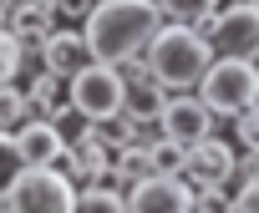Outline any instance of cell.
<instances>
[{"mask_svg": "<svg viewBox=\"0 0 259 213\" xmlns=\"http://www.w3.org/2000/svg\"><path fill=\"white\" fill-rule=\"evenodd\" d=\"M158 31H163V16L153 0H102L81 26L92 61H102V66H122V61L143 56Z\"/></svg>", "mask_w": 259, "mask_h": 213, "instance_id": "cell-1", "label": "cell"}, {"mask_svg": "<svg viewBox=\"0 0 259 213\" xmlns=\"http://www.w3.org/2000/svg\"><path fill=\"white\" fill-rule=\"evenodd\" d=\"M143 56H148V66H153L163 91H193L203 81V71L213 66V51H208V41L193 26H163L148 41Z\"/></svg>", "mask_w": 259, "mask_h": 213, "instance_id": "cell-2", "label": "cell"}, {"mask_svg": "<svg viewBox=\"0 0 259 213\" xmlns=\"http://www.w3.org/2000/svg\"><path fill=\"white\" fill-rule=\"evenodd\" d=\"M198 101L213 117H239L259 101V61H234V56H213V66L203 71V81L193 86Z\"/></svg>", "mask_w": 259, "mask_h": 213, "instance_id": "cell-3", "label": "cell"}, {"mask_svg": "<svg viewBox=\"0 0 259 213\" xmlns=\"http://www.w3.org/2000/svg\"><path fill=\"white\" fill-rule=\"evenodd\" d=\"M213 56H234V61H259V6L249 0H229L208 21L193 26Z\"/></svg>", "mask_w": 259, "mask_h": 213, "instance_id": "cell-4", "label": "cell"}, {"mask_svg": "<svg viewBox=\"0 0 259 213\" xmlns=\"http://www.w3.org/2000/svg\"><path fill=\"white\" fill-rule=\"evenodd\" d=\"M76 183L61 168H21L6 188V213H71Z\"/></svg>", "mask_w": 259, "mask_h": 213, "instance_id": "cell-5", "label": "cell"}, {"mask_svg": "<svg viewBox=\"0 0 259 213\" xmlns=\"http://www.w3.org/2000/svg\"><path fill=\"white\" fill-rule=\"evenodd\" d=\"M66 101H71V112L81 122H112L122 112V76H117V66L92 61L87 71H76L66 81Z\"/></svg>", "mask_w": 259, "mask_h": 213, "instance_id": "cell-6", "label": "cell"}, {"mask_svg": "<svg viewBox=\"0 0 259 213\" xmlns=\"http://www.w3.org/2000/svg\"><path fill=\"white\" fill-rule=\"evenodd\" d=\"M213 122H219V117L198 101V91H168V107H163V117H158V132H163L168 142L193 147V142L213 137Z\"/></svg>", "mask_w": 259, "mask_h": 213, "instance_id": "cell-7", "label": "cell"}, {"mask_svg": "<svg viewBox=\"0 0 259 213\" xmlns=\"http://www.w3.org/2000/svg\"><path fill=\"white\" fill-rule=\"evenodd\" d=\"M234 173H239V152L224 137H203L188 147V168H183L188 188H229Z\"/></svg>", "mask_w": 259, "mask_h": 213, "instance_id": "cell-8", "label": "cell"}, {"mask_svg": "<svg viewBox=\"0 0 259 213\" xmlns=\"http://www.w3.org/2000/svg\"><path fill=\"white\" fill-rule=\"evenodd\" d=\"M127 213H193V188H188V178L153 173L148 183L127 188Z\"/></svg>", "mask_w": 259, "mask_h": 213, "instance_id": "cell-9", "label": "cell"}, {"mask_svg": "<svg viewBox=\"0 0 259 213\" xmlns=\"http://www.w3.org/2000/svg\"><path fill=\"white\" fill-rule=\"evenodd\" d=\"M41 66L51 71V76H61V81H71L76 71H87L92 66V46H87V36L76 31V26H61V31H51L46 41H41Z\"/></svg>", "mask_w": 259, "mask_h": 213, "instance_id": "cell-10", "label": "cell"}, {"mask_svg": "<svg viewBox=\"0 0 259 213\" xmlns=\"http://www.w3.org/2000/svg\"><path fill=\"white\" fill-rule=\"evenodd\" d=\"M16 147H21V163H26V168H61V157H66V132H61L56 122L31 117V122L16 132Z\"/></svg>", "mask_w": 259, "mask_h": 213, "instance_id": "cell-11", "label": "cell"}, {"mask_svg": "<svg viewBox=\"0 0 259 213\" xmlns=\"http://www.w3.org/2000/svg\"><path fill=\"white\" fill-rule=\"evenodd\" d=\"M11 6V21H6V31L26 46V56L31 51H41V41L51 36V26H56V11L51 6H41V0H6Z\"/></svg>", "mask_w": 259, "mask_h": 213, "instance_id": "cell-12", "label": "cell"}, {"mask_svg": "<svg viewBox=\"0 0 259 213\" xmlns=\"http://www.w3.org/2000/svg\"><path fill=\"white\" fill-rule=\"evenodd\" d=\"M163 107H168V91H163L158 81H127V86H122V112H127V117L158 122Z\"/></svg>", "mask_w": 259, "mask_h": 213, "instance_id": "cell-13", "label": "cell"}, {"mask_svg": "<svg viewBox=\"0 0 259 213\" xmlns=\"http://www.w3.org/2000/svg\"><path fill=\"white\" fill-rule=\"evenodd\" d=\"M148 178H153V152L148 147H122L117 152V163H112V183L117 188H138Z\"/></svg>", "mask_w": 259, "mask_h": 213, "instance_id": "cell-14", "label": "cell"}, {"mask_svg": "<svg viewBox=\"0 0 259 213\" xmlns=\"http://www.w3.org/2000/svg\"><path fill=\"white\" fill-rule=\"evenodd\" d=\"M153 6H158V16L173 21V26H198V21H208V16L219 11V0H153Z\"/></svg>", "mask_w": 259, "mask_h": 213, "instance_id": "cell-15", "label": "cell"}, {"mask_svg": "<svg viewBox=\"0 0 259 213\" xmlns=\"http://www.w3.org/2000/svg\"><path fill=\"white\" fill-rule=\"evenodd\" d=\"M71 213H127V193L122 188H76V208Z\"/></svg>", "mask_w": 259, "mask_h": 213, "instance_id": "cell-16", "label": "cell"}, {"mask_svg": "<svg viewBox=\"0 0 259 213\" xmlns=\"http://www.w3.org/2000/svg\"><path fill=\"white\" fill-rule=\"evenodd\" d=\"M31 122V101H26V86H0V132H21Z\"/></svg>", "mask_w": 259, "mask_h": 213, "instance_id": "cell-17", "label": "cell"}, {"mask_svg": "<svg viewBox=\"0 0 259 213\" xmlns=\"http://www.w3.org/2000/svg\"><path fill=\"white\" fill-rule=\"evenodd\" d=\"M148 152H153V173H163V178H183V168H188V147H183V142L158 137Z\"/></svg>", "mask_w": 259, "mask_h": 213, "instance_id": "cell-18", "label": "cell"}, {"mask_svg": "<svg viewBox=\"0 0 259 213\" xmlns=\"http://www.w3.org/2000/svg\"><path fill=\"white\" fill-rule=\"evenodd\" d=\"M21 66H26V46L11 31H0V86H11L21 76Z\"/></svg>", "mask_w": 259, "mask_h": 213, "instance_id": "cell-19", "label": "cell"}, {"mask_svg": "<svg viewBox=\"0 0 259 213\" xmlns=\"http://www.w3.org/2000/svg\"><path fill=\"white\" fill-rule=\"evenodd\" d=\"M234 142L244 147V157H259V101L234 117Z\"/></svg>", "mask_w": 259, "mask_h": 213, "instance_id": "cell-20", "label": "cell"}, {"mask_svg": "<svg viewBox=\"0 0 259 213\" xmlns=\"http://www.w3.org/2000/svg\"><path fill=\"white\" fill-rule=\"evenodd\" d=\"M229 213H259V178L229 183Z\"/></svg>", "mask_w": 259, "mask_h": 213, "instance_id": "cell-21", "label": "cell"}, {"mask_svg": "<svg viewBox=\"0 0 259 213\" xmlns=\"http://www.w3.org/2000/svg\"><path fill=\"white\" fill-rule=\"evenodd\" d=\"M21 147H16V132H0V188H11V178L21 173Z\"/></svg>", "mask_w": 259, "mask_h": 213, "instance_id": "cell-22", "label": "cell"}, {"mask_svg": "<svg viewBox=\"0 0 259 213\" xmlns=\"http://www.w3.org/2000/svg\"><path fill=\"white\" fill-rule=\"evenodd\" d=\"M102 6V0H51V11H56V21H66V26H87V16Z\"/></svg>", "mask_w": 259, "mask_h": 213, "instance_id": "cell-23", "label": "cell"}, {"mask_svg": "<svg viewBox=\"0 0 259 213\" xmlns=\"http://www.w3.org/2000/svg\"><path fill=\"white\" fill-rule=\"evenodd\" d=\"M193 213H229V188H193Z\"/></svg>", "mask_w": 259, "mask_h": 213, "instance_id": "cell-24", "label": "cell"}, {"mask_svg": "<svg viewBox=\"0 0 259 213\" xmlns=\"http://www.w3.org/2000/svg\"><path fill=\"white\" fill-rule=\"evenodd\" d=\"M6 21H11V6H6V0H0V31H6Z\"/></svg>", "mask_w": 259, "mask_h": 213, "instance_id": "cell-25", "label": "cell"}, {"mask_svg": "<svg viewBox=\"0 0 259 213\" xmlns=\"http://www.w3.org/2000/svg\"><path fill=\"white\" fill-rule=\"evenodd\" d=\"M0 213H6V188H0Z\"/></svg>", "mask_w": 259, "mask_h": 213, "instance_id": "cell-26", "label": "cell"}, {"mask_svg": "<svg viewBox=\"0 0 259 213\" xmlns=\"http://www.w3.org/2000/svg\"><path fill=\"white\" fill-rule=\"evenodd\" d=\"M254 178H259V157H254Z\"/></svg>", "mask_w": 259, "mask_h": 213, "instance_id": "cell-27", "label": "cell"}, {"mask_svg": "<svg viewBox=\"0 0 259 213\" xmlns=\"http://www.w3.org/2000/svg\"><path fill=\"white\" fill-rule=\"evenodd\" d=\"M41 6H51V0H41Z\"/></svg>", "mask_w": 259, "mask_h": 213, "instance_id": "cell-28", "label": "cell"}, {"mask_svg": "<svg viewBox=\"0 0 259 213\" xmlns=\"http://www.w3.org/2000/svg\"><path fill=\"white\" fill-rule=\"evenodd\" d=\"M249 6H259V0H249Z\"/></svg>", "mask_w": 259, "mask_h": 213, "instance_id": "cell-29", "label": "cell"}]
</instances>
